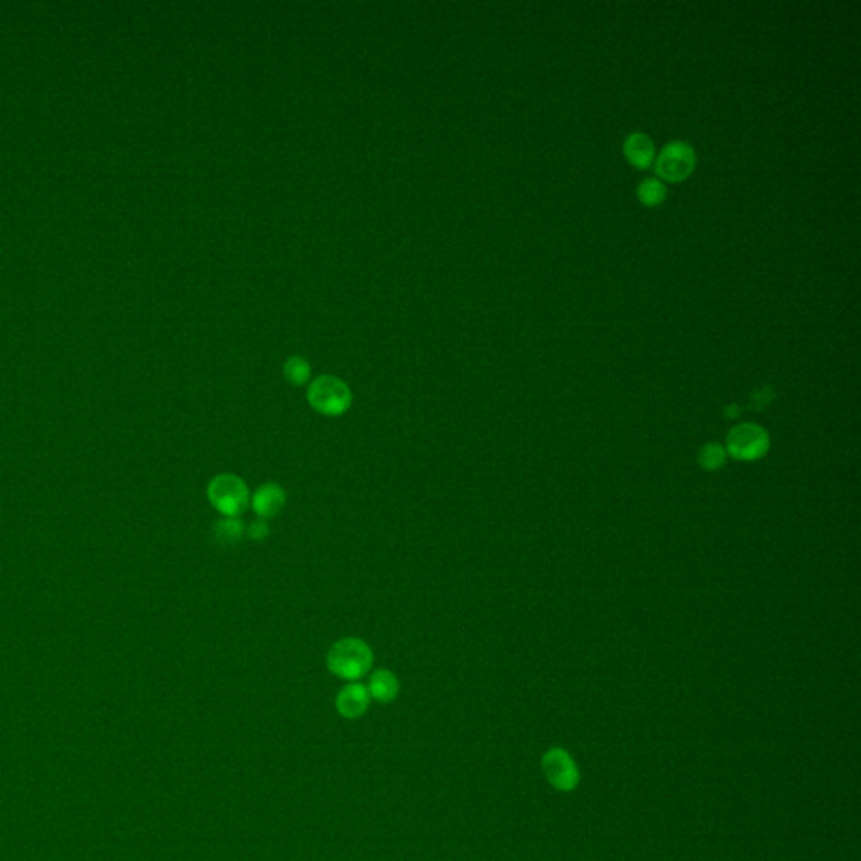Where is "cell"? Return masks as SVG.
I'll use <instances>...</instances> for the list:
<instances>
[{"mask_svg":"<svg viewBox=\"0 0 861 861\" xmlns=\"http://www.w3.org/2000/svg\"><path fill=\"white\" fill-rule=\"evenodd\" d=\"M374 666V651L360 638H342L327 653V668L335 677L357 681L367 677Z\"/></svg>","mask_w":861,"mask_h":861,"instance_id":"obj_1","label":"cell"},{"mask_svg":"<svg viewBox=\"0 0 861 861\" xmlns=\"http://www.w3.org/2000/svg\"><path fill=\"white\" fill-rule=\"evenodd\" d=\"M207 498L224 517H240L251 502L248 483L234 473L216 475L207 484Z\"/></svg>","mask_w":861,"mask_h":861,"instance_id":"obj_2","label":"cell"},{"mask_svg":"<svg viewBox=\"0 0 861 861\" xmlns=\"http://www.w3.org/2000/svg\"><path fill=\"white\" fill-rule=\"evenodd\" d=\"M307 399L313 411L327 417L344 416L352 406V391L344 380L333 376H320L311 380Z\"/></svg>","mask_w":861,"mask_h":861,"instance_id":"obj_3","label":"cell"},{"mask_svg":"<svg viewBox=\"0 0 861 861\" xmlns=\"http://www.w3.org/2000/svg\"><path fill=\"white\" fill-rule=\"evenodd\" d=\"M695 161V150L690 143L683 140H673L660 150L653 163L660 181L681 182L693 172Z\"/></svg>","mask_w":861,"mask_h":861,"instance_id":"obj_4","label":"cell"},{"mask_svg":"<svg viewBox=\"0 0 861 861\" xmlns=\"http://www.w3.org/2000/svg\"><path fill=\"white\" fill-rule=\"evenodd\" d=\"M768 435L758 426H739L729 436V451L739 460H758L768 451Z\"/></svg>","mask_w":861,"mask_h":861,"instance_id":"obj_5","label":"cell"},{"mask_svg":"<svg viewBox=\"0 0 861 861\" xmlns=\"http://www.w3.org/2000/svg\"><path fill=\"white\" fill-rule=\"evenodd\" d=\"M368 705H370V695H368L367 687L358 681H350L348 685H345L335 699L337 712L347 720H357L364 717L368 710Z\"/></svg>","mask_w":861,"mask_h":861,"instance_id":"obj_6","label":"cell"},{"mask_svg":"<svg viewBox=\"0 0 861 861\" xmlns=\"http://www.w3.org/2000/svg\"><path fill=\"white\" fill-rule=\"evenodd\" d=\"M287 492L278 483H265L258 486V490L251 494L249 505L254 514L263 520L273 518L287 505Z\"/></svg>","mask_w":861,"mask_h":861,"instance_id":"obj_7","label":"cell"},{"mask_svg":"<svg viewBox=\"0 0 861 861\" xmlns=\"http://www.w3.org/2000/svg\"><path fill=\"white\" fill-rule=\"evenodd\" d=\"M543 769L549 781L559 789H565V791L572 789L577 782V772H575L572 760L561 750H553L551 754H547V758L543 760Z\"/></svg>","mask_w":861,"mask_h":861,"instance_id":"obj_8","label":"cell"},{"mask_svg":"<svg viewBox=\"0 0 861 861\" xmlns=\"http://www.w3.org/2000/svg\"><path fill=\"white\" fill-rule=\"evenodd\" d=\"M622 152L626 159L636 169H648L656 159L655 143L643 132H634L628 135L622 143Z\"/></svg>","mask_w":861,"mask_h":861,"instance_id":"obj_9","label":"cell"},{"mask_svg":"<svg viewBox=\"0 0 861 861\" xmlns=\"http://www.w3.org/2000/svg\"><path fill=\"white\" fill-rule=\"evenodd\" d=\"M367 690L370 699L379 703H391L399 697L401 683L391 670L380 668L368 678Z\"/></svg>","mask_w":861,"mask_h":861,"instance_id":"obj_10","label":"cell"},{"mask_svg":"<svg viewBox=\"0 0 861 861\" xmlns=\"http://www.w3.org/2000/svg\"><path fill=\"white\" fill-rule=\"evenodd\" d=\"M214 535L222 545H236L244 535V523L240 517H224L214 527Z\"/></svg>","mask_w":861,"mask_h":861,"instance_id":"obj_11","label":"cell"},{"mask_svg":"<svg viewBox=\"0 0 861 861\" xmlns=\"http://www.w3.org/2000/svg\"><path fill=\"white\" fill-rule=\"evenodd\" d=\"M666 197V185L658 177H646L638 185V199L644 206H660Z\"/></svg>","mask_w":861,"mask_h":861,"instance_id":"obj_12","label":"cell"},{"mask_svg":"<svg viewBox=\"0 0 861 861\" xmlns=\"http://www.w3.org/2000/svg\"><path fill=\"white\" fill-rule=\"evenodd\" d=\"M283 372H285V377H287L289 384L299 387V386H305L310 380L311 367L303 357L295 356L289 357L285 362Z\"/></svg>","mask_w":861,"mask_h":861,"instance_id":"obj_13","label":"cell"},{"mask_svg":"<svg viewBox=\"0 0 861 861\" xmlns=\"http://www.w3.org/2000/svg\"><path fill=\"white\" fill-rule=\"evenodd\" d=\"M724 461V451L719 448V446H709V448L703 449L701 453V463L709 468H715L719 465H722Z\"/></svg>","mask_w":861,"mask_h":861,"instance_id":"obj_14","label":"cell"},{"mask_svg":"<svg viewBox=\"0 0 861 861\" xmlns=\"http://www.w3.org/2000/svg\"><path fill=\"white\" fill-rule=\"evenodd\" d=\"M248 535H249V539L265 540L269 535V527H268L266 520L258 518V520L251 522L249 529H248Z\"/></svg>","mask_w":861,"mask_h":861,"instance_id":"obj_15","label":"cell"}]
</instances>
